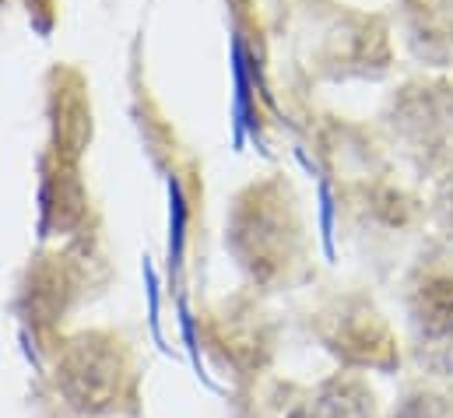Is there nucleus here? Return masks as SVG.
Masks as SVG:
<instances>
[{
    "instance_id": "7ed1b4c3",
    "label": "nucleus",
    "mask_w": 453,
    "mask_h": 418,
    "mask_svg": "<svg viewBox=\"0 0 453 418\" xmlns=\"http://www.w3.org/2000/svg\"><path fill=\"white\" fill-rule=\"evenodd\" d=\"M292 418H372V394L358 380H327Z\"/></svg>"
},
{
    "instance_id": "20e7f679",
    "label": "nucleus",
    "mask_w": 453,
    "mask_h": 418,
    "mask_svg": "<svg viewBox=\"0 0 453 418\" xmlns=\"http://www.w3.org/2000/svg\"><path fill=\"white\" fill-rule=\"evenodd\" d=\"M415 323L422 341H429L433 348H447L453 341V282L450 278H436L429 285L418 289L415 299Z\"/></svg>"
},
{
    "instance_id": "f03ea898",
    "label": "nucleus",
    "mask_w": 453,
    "mask_h": 418,
    "mask_svg": "<svg viewBox=\"0 0 453 418\" xmlns=\"http://www.w3.org/2000/svg\"><path fill=\"white\" fill-rule=\"evenodd\" d=\"M320 337L348 366H362V369H394L397 366L394 337H390L383 316L369 303H358V299L338 303L331 314H324Z\"/></svg>"
},
{
    "instance_id": "f257e3e1",
    "label": "nucleus",
    "mask_w": 453,
    "mask_h": 418,
    "mask_svg": "<svg viewBox=\"0 0 453 418\" xmlns=\"http://www.w3.org/2000/svg\"><path fill=\"white\" fill-rule=\"evenodd\" d=\"M57 387L78 412H116L130 387V362L123 344L110 334H78L57 359Z\"/></svg>"
},
{
    "instance_id": "39448f33",
    "label": "nucleus",
    "mask_w": 453,
    "mask_h": 418,
    "mask_svg": "<svg viewBox=\"0 0 453 418\" xmlns=\"http://www.w3.org/2000/svg\"><path fill=\"white\" fill-rule=\"evenodd\" d=\"M394 418H450V412L436 398H411Z\"/></svg>"
}]
</instances>
